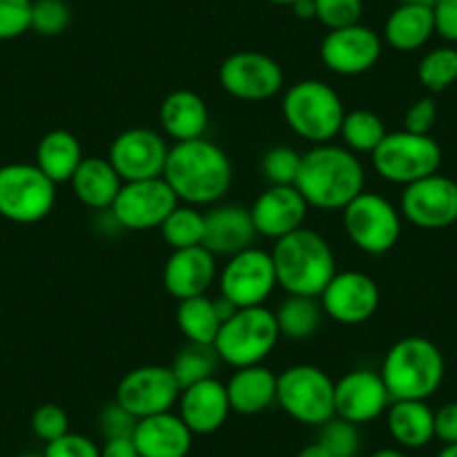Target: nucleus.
<instances>
[{
    "label": "nucleus",
    "instance_id": "18",
    "mask_svg": "<svg viewBox=\"0 0 457 457\" xmlns=\"http://www.w3.org/2000/svg\"><path fill=\"white\" fill-rule=\"evenodd\" d=\"M381 56V37L375 29L357 23L350 28L329 29L320 43V61L341 77H359L370 72Z\"/></svg>",
    "mask_w": 457,
    "mask_h": 457
},
{
    "label": "nucleus",
    "instance_id": "52",
    "mask_svg": "<svg viewBox=\"0 0 457 457\" xmlns=\"http://www.w3.org/2000/svg\"><path fill=\"white\" fill-rule=\"evenodd\" d=\"M437 457H457V444H446V446L437 453Z\"/></svg>",
    "mask_w": 457,
    "mask_h": 457
},
{
    "label": "nucleus",
    "instance_id": "11",
    "mask_svg": "<svg viewBox=\"0 0 457 457\" xmlns=\"http://www.w3.org/2000/svg\"><path fill=\"white\" fill-rule=\"evenodd\" d=\"M276 285L278 280L271 253L256 247L228 256L227 265L220 271V296L234 303L238 310L265 305Z\"/></svg>",
    "mask_w": 457,
    "mask_h": 457
},
{
    "label": "nucleus",
    "instance_id": "55",
    "mask_svg": "<svg viewBox=\"0 0 457 457\" xmlns=\"http://www.w3.org/2000/svg\"><path fill=\"white\" fill-rule=\"evenodd\" d=\"M14 457H43V455H34V453H23V455H14Z\"/></svg>",
    "mask_w": 457,
    "mask_h": 457
},
{
    "label": "nucleus",
    "instance_id": "15",
    "mask_svg": "<svg viewBox=\"0 0 457 457\" xmlns=\"http://www.w3.org/2000/svg\"><path fill=\"white\" fill-rule=\"evenodd\" d=\"M325 316L341 325H361L377 314L379 285L363 271H337L319 296Z\"/></svg>",
    "mask_w": 457,
    "mask_h": 457
},
{
    "label": "nucleus",
    "instance_id": "25",
    "mask_svg": "<svg viewBox=\"0 0 457 457\" xmlns=\"http://www.w3.org/2000/svg\"><path fill=\"white\" fill-rule=\"evenodd\" d=\"M160 121L164 133L178 142L204 137L209 129V108L206 101L193 90H175L162 101Z\"/></svg>",
    "mask_w": 457,
    "mask_h": 457
},
{
    "label": "nucleus",
    "instance_id": "9",
    "mask_svg": "<svg viewBox=\"0 0 457 457\" xmlns=\"http://www.w3.org/2000/svg\"><path fill=\"white\" fill-rule=\"evenodd\" d=\"M377 175L390 184L408 187L412 182L435 175L442 164V148L430 135H415L408 130L388 133L372 153Z\"/></svg>",
    "mask_w": 457,
    "mask_h": 457
},
{
    "label": "nucleus",
    "instance_id": "3",
    "mask_svg": "<svg viewBox=\"0 0 457 457\" xmlns=\"http://www.w3.org/2000/svg\"><path fill=\"white\" fill-rule=\"evenodd\" d=\"M270 253L278 287L294 296L319 298L337 274V258L332 247L312 228L301 227L274 240V249Z\"/></svg>",
    "mask_w": 457,
    "mask_h": 457
},
{
    "label": "nucleus",
    "instance_id": "27",
    "mask_svg": "<svg viewBox=\"0 0 457 457\" xmlns=\"http://www.w3.org/2000/svg\"><path fill=\"white\" fill-rule=\"evenodd\" d=\"M70 184L77 200L95 211H108L124 187L117 170L104 157H83Z\"/></svg>",
    "mask_w": 457,
    "mask_h": 457
},
{
    "label": "nucleus",
    "instance_id": "12",
    "mask_svg": "<svg viewBox=\"0 0 457 457\" xmlns=\"http://www.w3.org/2000/svg\"><path fill=\"white\" fill-rule=\"evenodd\" d=\"M218 79L227 95L243 101H267L285 86L278 61L252 50L228 54L220 65Z\"/></svg>",
    "mask_w": 457,
    "mask_h": 457
},
{
    "label": "nucleus",
    "instance_id": "23",
    "mask_svg": "<svg viewBox=\"0 0 457 457\" xmlns=\"http://www.w3.org/2000/svg\"><path fill=\"white\" fill-rule=\"evenodd\" d=\"M252 211L240 204H218L204 213V243L213 256H236L256 240Z\"/></svg>",
    "mask_w": 457,
    "mask_h": 457
},
{
    "label": "nucleus",
    "instance_id": "31",
    "mask_svg": "<svg viewBox=\"0 0 457 457\" xmlns=\"http://www.w3.org/2000/svg\"><path fill=\"white\" fill-rule=\"evenodd\" d=\"M175 323L188 343L213 345L222 319H220L218 307H215V298H209L204 294V296L179 301L178 310H175Z\"/></svg>",
    "mask_w": 457,
    "mask_h": 457
},
{
    "label": "nucleus",
    "instance_id": "22",
    "mask_svg": "<svg viewBox=\"0 0 457 457\" xmlns=\"http://www.w3.org/2000/svg\"><path fill=\"white\" fill-rule=\"evenodd\" d=\"M179 412L184 424L193 435H211L224 426L231 412L228 403L227 384L211 377V379L197 381L179 393L178 399Z\"/></svg>",
    "mask_w": 457,
    "mask_h": 457
},
{
    "label": "nucleus",
    "instance_id": "41",
    "mask_svg": "<svg viewBox=\"0 0 457 457\" xmlns=\"http://www.w3.org/2000/svg\"><path fill=\"white\" fill-rule=\"evenodd\" d=\"M34 0H0V41H14L32 29Z\"/></svg>",
    "mask_w": 457,
    "mask_h": 457
},
{
    "label": "nucleus",
    "instance_id": "28",
    "mask_svg": "<svg viewBox=\"0 0 457 457\" xmlns=\"http://www.w3.org/2000/svg\"><path fill=\"white\" fill-rule=\"evenodd\" d=\"M435 34L433 7L402 3L384 23V41L397 52H415Z\"/></svg>",
    "mask_w": 457,
    "mask_h": 457
},
{
    "label": "nucleus",
    "instance_id": "10",
    "mask_svg": "<svg viewBox=\"0 0 457 457\" xmlns=\"http://www.w3.org/2000/svg\"><path fill=\"white\" fill-rule=\"evenodd\" d=\"M343 227L354 247L370 256H381L402 236V213L379 193L363 191L343 209Z\"/></svg>",
    "mask_w": 457,
    "mask_h": 457
},
{
    "label": "nucleus",
    "instance_id": "54",
    "mask_svg": "<svg viewBox=\"0 0 457 457\" xmlns=\"http://www.w3.org/2000/svg\"><path fill=\"white\" fill-rule=\"evenodd\" d=\"M267 3H271V5H289V7H292L296 0H267Z\"/></svg>",
    "mask_w": 457,
    "mask_h": 457
},
{
    "label": "nucleus",
    "instance_id": "51",
    "mask_svg": "<svg viewBox=\"0 0 457 457\" xmlns=\"http://www.w3.org/2000/svg\"><path fill=\"white\" fill-rule=\"evenodd\" d=\"M370 457H406L399 448H379V451L372 453Z\"/></svg>",
    "mask_w": 457,
    "mask_h": 457
},
{
    "label": "nucleus",
    "instance_id": "49",
    "mask_svg": "<svg viewBox=\"0 0 457 457\" xmlns=\"http://www.w3.org/2000/svg\"><path fill=\"white\" fill-rule=\"evenodd\" d=\"M294 14L298 16L301 21H312L316 19V7H314V0H296L292 5Z\"/></svg>",
    "mask_w": 457,
    "mask_h": 457
},
{
    "label": "nucleus",
    "instance_id": "34",
    "mask_svg": "<svg viewBox=\"0 0 457 457\" xmlns=\"http://www.w3.org/2000/svg\"><path fill=\"white\" fill-rule=\"evenodd\" d=\"M162 238L170 249L200 247L204 243V213L197 206L178 204L160 227Z\"/></svg>",
    "mask_w": 457,
    "mask_h": 457
},
{
    "label": "nucleus",
    "instance_id": "8",
    "mask_svg": "<svg viewBox=\"0 0 457 457\" xmlns=\"http://www.w3.org/2000/svg\"><path fill=\"white\" fill-rule=\"evenodd\" d=\"M334 384L332 377L310 363H298L278 375L276 403L292 420L305 426H323L332 420L334 412Z\"/></svg>",
    "mask_w": 457,
    "mask_h": 457
},
{
    "label": "nucleus",
    "instance_id": "5",
    "mask_svg": "<svg viewBox=\"0 0 457 457\" xmlns=\"http://www.w3.org/2000/svg\"><path fill=\"white\" fill-rule=\"evenodd\" d=\"M283 117L298 137L319 146L337 137L345 108L332 86L319 79H305L285 92Z\"/></svg>",
    "mask_w": 457,
    "mask_h": 457
},
{
    "label": "nucleus",
    "instance_id": "20",
    "mask_svg": "<svg viewBox=\"0 0 457 457\" xmlns=\"http://www.w3.org/2000/svg\"><path fill=\"white\" fill-rule=\"evenodd\" d=\"M310 204L296 187H270L252 204V220L258 236L278 240L303 227Z\"/></svg>",
    "mask_w": 457,
    "mask_h": 457
},
{
    "label": "nucleus",
    "instance_id": "26",
    "mask_svg": "<svg viewBox=\"0 0 457 457\" xmlns=\"http://www.w3.org/2000/svg\"><path fill=\"white\" fill-rule=\"evenodd\" d=\"M276 386H278V375H274L262 363L238 368L227 384L231 412H238V415L265 412L276 403Z\"/></svg>",
    "mask_w": 457,
    "mask_h": 457
},
{
    "label": "nucleus",
    "instance_id": "35",
    "mask_svg": "<svg viewBox=\"0 0 457 457\" xmlns=\"http://www.w3.org/2000/svg\"><path fill=\"white\" fill-rule=\"evenodd\" d=\"M218 353L213 345H200V343H188L175 354L173 363H170V372H173L175 381H178L179 390L188 388V386L197 384L213 377L218 370Z\"/></svg>",
    "mask_w": 457,
    "mask_h": 457
},
{
    "label": "nucleus",
    "instance_id": "42",
    "mask_svg": "<svg viewBox=\"0 0 457 457\" xmlns=\"http://www.w3.org/2000/svg\"><path fill=\"white\" fill-rule=\"evenodd\" d=\"M32 430L41 442L50 444L70 433V417L59 403H43L32 412Z\"/></svg>",
    "mask_w": 457,
    "mask_h": 457
},
{
    "label": "nucleus",
    "instance_id": "36",
    "mask_svg": "<svg viewBox=\"0 0 457 457\" xmlns=\"http://www.w3.org/2000/svg\"><path fill=\"white\" fill-rule=\"evenodd\" d=\"M417 79L433 95H439L457 81V50L455 47H435L421 56L417 65Z\"/></svg>",
    "mask_w": 457,
    "mask_h": 457
},
{
    "label": "nucleus",
    "instance_id": "32",
    "mask_svg": "<svg viewBox=\"0 0 457 457\" xmlns=\"http://www.w3.org/2000/svg\"><path fill=\"white\" fill-rule=\"evenodd\" d=\"M274 316L280 337L289 338V341H305V338L314 337L316 329L320 328L325 312L319 298L287 294V298L280 303Z\"/></svg>",
    "mask_w": 457,
    "mask_h": 457
},
{
    "label": "nucleus",
    "instance_id": "43",
    "mask_svg": "<svg viewBox=\"0 0 457 457\" xmlns=\"http://www.w3.org/2000/svg\"><path fill=\"white\" fill-rule=\"evenodd\" d=\"M137 417L130 415L120 402H112L99 412V433L104 439H120V437H133L135 428H137Z\"/></svg>",
    "mask_w": 457,
    "mask_h": 457
},
{
    "label": "nucleus",
    "instance_id": "38",
    "mask_svg": "<svg viewBox=\"0 0 457 457\" xmlns=\"http://www.w3.org/2000/svg\"><path fill=\"white\" fill-rule=\"evenodd\" d=\"M72 23V10L65 0H34L32 29L41 37H59Z\"/></svg>",
    "mask_w": 457,
    "mask_h": 457
},
{
    "label": "nucleus",
    "instance_id": "2",
    "mask_svg": "<svg viewBox=\"0 0 457 457\" xmlns=\"http://www.w3.org/2000/svg\"><path fill=\"white\" fill-rule=\"evenodd\" d=\"M294 187L314 209L343 211L363 193L366 173L353 151L334 144H319L303 155Z\"/></svg>",
    "mask_w": 457,
    "mask_h": 457
},
{
    "label": "nucleus",
    "instance_id": "50",
    "mask_svg": "<svg viewBox=\"0 0 457 457\" xmlns=\"http://www.w3.org/2000/svg\"><path fill=\"white\" fill-rule=\"evenodd\" d=\"M296 457H332V455H329L328 448H325L320 442H312L307 444L305 448H301Z\"/></svg>",
    "mask_w": 457,
    "mask_h": 457
},
{
    "label": "nucleus",
    "instance_id": "17",
    "mask_svg": "<svg viewBox=\"0 0 457 457\" xmlns=\"http://www.w3.org/2000/svg\"><path fill=\"white\" fill-rule=\"evenodd\" d=\"M399 211L420 228L451 227L457 222V182L435 173L408 184L403 187Z\"/></svg>",
    "mask_w": 457,
    "mask_h": 457
},
{
    "label": "nucleus",
    "instance_id": "6",
    "mask_svg": "<svg viewBox=\"0 0 457 457\" xmlns=\"http://www.w3.org/2000/svg\"><path fill=\"white\" fill-rule=\"evenodd\" d=\"M280 332L274 312L265 305L240 307L220 325L213 348L220 361L238 368L261 366L278 343Z\"/></svg>",
    "mask_w": 457,
    "mask_h": 457
},
{
    "label": "nucleus",
    "instance_id": "13",
    "mask_svg": "<svg viewBox=\"0 0 457 457\" xmlns=\"http://www.w3.org/2000/svg\"><path fill=\"white\" fill-rule=\"evenodd\" d=\"M179 204L178 195L164 178L124 182L120 195L110 206L117 224L129 231H148L160 228L170 211Z\"/></svg>",
    "mask_w": 457,
    "mask_h": 457
},
{
    "label": "nucleus",
    "instance_id": "21",
    "mask_svg": "<svg viewBox=\"0 0 457 457\" xmlns=\"http://www.w3.org/2000/svg\"><path fill=\"white\" fill-rule=\"evenodd\" d=\"M218 276V262L206 247H188L170 252L164 265V287L178 301L204 296Z\"/></svg>",
    "mask_w": 457,
    "mask_h": 457
},
{
    "label": "nucleus",
    "instance_id": "14",
    "mask_svg": "<svg viewBox=\"0 0 457 457\" xmlns=\"http://www.w3.org/2000/svg\"><path fill=\"white\" fill-rule=\"evenodd\" d=\"M179 386L169 366H142L126 372L117 386L114 402H120L137 420L173 411Z\"/></svg>",
    "mask_w": 457,
    "mask_h": 457
},
{
    "label": "nucleus",
    "instance_id": "53",
    "mask_svg": "<svg viewBox=\"0 0 457 457\" xmlns=\"http://www.w3.org/2000/svg\"><path fill=\"white\" fill-rule=\"evenodd\" d=\"M402 3H408V5H426V7H433L437 0H402Z\"/></svg>",
    "mask_w": 457,
    "mask_h": 457
},
{
    "label": "nucleus",
    "instance_id": "29",
    "mask_svg": "<svg viewBox=\"0 0 457 457\" xmlns=\"http://www.w3.org/2000/svg\"><path fill=\"white\" fill-rule=\"evenodd\" d=\"M388 430L403 448H421L435 437V412L426 402L399 399L388 406Z\"/></svg>",
    "mask_w": 457,
    "mask_h": 457
},
{
    "label": "nucleus",
    "instance_id": "40",
    "mask_svg": "<svg viewBox=\"0 0 457 457\" xmlns=\"http://www.w3.org/2000/svg\"><path fill=\"white\" fill-rule=\"evenodd\" d=\"M316 21L328 29L361 23L363 0H314Z\"/></svg>",
    "mask_w": 457,
    "mask_h": 457
},
{
    "label": "nucleus",
    "instance_id": "48",
    "mask_svg": "<svg viewBox=\"0 0 457 457\" xmlns=\"http://www.w3.org/2000/svg\"><path fill=\"white\" fill-rule=\"evenodd\" d=\"M101 457H139V451L133 437L105 439L104 446H101Z\"/></svg>",
    "mask_w": 457,
    "mask_h": 457
},
{
    "label": "nucleus",
    "instance_id": "39",
    "mask_svg": "<svg viewBox=\"0 0 457 457\" xmlns=\"http://www.w3.org/2000/svg\"><path fill=\"white\" fill-rule=\"evenodd\" d=\"M303 155L289 146H274L262 157V173L271 187H294L301 170Z\"/></svg>",
    "mask_w": 457,
    "mask_h": 457
},
{
    "label": "nucleus",
    "instance_id": "30",
    "mask_svg": "<svg viewBox=\"0 0 457 457\" xmlns=\"http://www.w3.org/2000/svg\"><path fill=\"white\" fill-rule=\"evenodd\" d=\"M83 162V148L70 130H50L37 146V166L54 184H65Z\"/></svg>",
    "mask_w": 457,
    "mask_h": 457
},
{
    "label": "nucleus",
    "instance_id": "33",
    "mask_svg": "<svg viewBox=\"0 0 457 457\" xmlns=\"http://www.w3.org/2000/svg\"><path fill=\"white\" fill-rule=\"evenodd\" d=\"M338 135L345 142V148L353 151L354 155L357 153H370L372 155L377 146L384 142L388 130H386L384 120L372 110H353V112H345V117H343Z\"/></svg>",
    "mask_w": 457,
    "mask_h": 457
},
{
    "label": "nucleus",
    "instance_id": "46",
    "mask_svg": "<svg viewBox=\"0 0 457 457\" xmlns=\"http://www.w3.org/2000/svg\"><path fill=\"white\" fill-rule=\"evenodd\" d=\"M435 34L448 43H457V0H437L433 5Z\"/></svg>",
    "mask_w": 457,
    "mask_h": 457
},
{
    "label": "nucleus",
    "instance_id": "16",
    "mask_svg": "<svg viewBox=\"0 0 457 457\" xmlns=\"http://www.w3.org/2000/svg\"><path fill=\"white\" fill-rule=\"evenodd\" d=\"M169 146L160 133L151 129H129L112 139L108 162L121 182H142L164 175Z\"/></svg>",
    "mask_w": 457,
    "mask_h": 457
},
{
    "label": "nucleus",
    "instance_id": "44",
    "mask_svg": "<svg viewBox=\"0 0 457 457\" xmlns=\"http://www.w3.org/2000/svg\"><path fill=\"white\" fill-rule=\"evenodd\" d=\"M43 457H101V448L86 435L65 433L63 437L46 444Z\"/></svg>",
    "mask_w": 457,
    "mask_h": 457
},
{
    "label": "nucleus",
    "instance_id": "45",
    "mask_svg": "<svg viewBox=\"0 0 457 457\" xmlns=\"http://www.w3.org/2000/svg\"><path fill=\"white\" fill-rule=\"evenodd\" d=\"M435 120H437V104L433 96H424V99L415 101L411 108L403 114V130L415 135H430Z\"/></svg>",
    "mask_w": 457,
    "mask_h": 457
},
{
    "label": "nucleus",
    "instance_id": "7",
    "mask_svg": "<svg viewBox=\"0 0 457 457\" xmlns=\"http://www.w3.org/2000/svg\"><path fill=\"white\" fill-rule=\"evenodd\" d=\"M56 204V184L37 164L0 166V215L16 224H37Z\"/></svg>",
    "mask_w": 457,
    "mask_h": 457
},
{
    "label": "nucleus",
    "instance_id": "4",
    "mask_svg": "<svg viewBox=\"0 0 457 457\" xmlns=\"http://www.w3.org/2000/svg\"><path fill=\"white\" fill-rule=\"evenodd\" d=\"M444 368V357L433 341L424 337H406L399 338L386 353L379 375L393 402H426L442 386Z\"/></svg>",
    "mask_w": 457,
    "mask_h": 457
},
{
    "label": "nucleus",
    "instance_id": "24",
    "mask_svg": "<svg viewBox=\"0 0 457 457\" xmlns=\"http://www.w3.org/2000/svg\"><path fill=\"white\" fill-rule=\"evenodd\" d=\"M139 457H187L193 446V433L173 411L144 417L133 433Z\"/></svg>",
    "mask_w": 457,
    "mask_h": 457
},
{
    "label": "nucleus",
    "instance_id": "1",
    "mask_svg": "<svg viewBox=\"0 0 457 457\" xmlns=\"http://www.w3.org/2000/svg\"><path fill=\"white\" fill-rule=\"evenodd\" d=\"M162 178L184 204L211 206L228 193L234 182V169L218 144L200 137L178 142L169 148Z\"/></svg>",
    "mask_w": 457,
    "mask_h": 457
},
{
    "label": "nucleus",
    "instance_id": "37",
    "mask_svg": "<svg viewBox=\"0 0 457 457\" xmlns=\"http://www.w3.org/2000/svg\"><path fill=\"white\" fill-rule=\"evenodd\" d=\"M316 442L323 444L332 457H357L359 446H361V435H359L357 424L334 415L332 420L320 426Z\"/></svg>",
    "mask_w": 457,
    "mask_h": 457
},
{
    "label": "nucleus",
    "instance_id": "19",
    "mask_svg": "<svg viewBox=\"0 0 457 457\" xmlns=\"http://www.w3.org/2000/svg\"><path fill=\"white\" fill-rule=\"evenodd\" d=\"M390 402L393 399L379 372L366 368L348 372L334 384V412L357 426L384 415Z\"/></svg>",
    "mask_w": 457,
    "mask_h": 457
},
{
    "label": "nucleus",
    "instance_id": "47",
    "mask_svg": "<svg viewBox=\"0 0 457 457\" xmlns=\"http://www.w3.org/2000/svg\"><path fill=\"white\" fill-rule=\"evenodd\" d=\"M435 437L444 444H457V402L444 403L435 412Z\"/></svg>",
    "mask_w": 457,
    "mask_h": 457
}]
</instances>
